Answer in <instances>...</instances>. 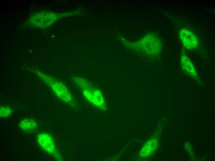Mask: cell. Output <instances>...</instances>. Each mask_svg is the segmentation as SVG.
Wrapping results in <instances>:
<instances>
[{"label": "cell", "mask_w": 215, "mask_h": 161, "mask_svg": "<svg viewBox=\"0 0 215 161\" xmlns=\"http://www.w3.org/2000/svg\"><path fill=\"white\" fill-rule=\"evenodd\" d=\"M142 44L144 49L150 54H154L160 48L159 40L155 36L149 35L145 36L142 40Z\"/></svg>", "instance_id": "cell-1"}, {"label": "cell", "mask_w": 215, "mask_h": 161, "mask_svg": "<svg viewBox=\"0 0 215 161\" xmlns=\"http://www.w3.org/2000/svg\"><path fill=\"white\" fill-rule=\"evenodd\" d=\"M179 37L184 46L188 48H193L197 45V40L195 35L187 29H181Z\"/></svg>", "instance_id": "cell-2"}, {"label": "cell", "mask_w": 215, "mask_h": 161, "mask_svg": "<svg viewBox=\"0 0 215 161\" xmlns=\"http://www.w3.org/2000/svg\"><path fill=\"white\" fill-rule=\"evenodd\" d=\"M38 140L40 145L44 149L50 153L53 152V143L51 137L48 134H40L38 136Z\"/></svg>", "instance_id": "cell-3"}, {"label": "cell", "mask_w": 215, "mask_h": 161, "mask_svg": "<svg viewBox=\"0 0 215 161\" xmlns=\"http://www.w3.org/2000/svg\"><path fill=\"white\" fill-rule=\"evenodd\" d=\"M181 63L183 68L192 75H194L196 72L193 65L189 59L185 56H182Z\"/></svg>", "instance_id": "cell-4"}, {"label": "cell", "mask_w": 215, "mask_h": 161, "mask_svg": "<svg viewBox=\"0 0 215 161\" xmlns=\"http://www.w3.org/2000/svg\"><path fill=\"white\" fill-rule=\"evenodd\" d=\"M20 126L23 129L30 130L36 128V124L33 120L27 119L20 122Z\"/></svg>", "instance_id": "cell-5"}, {"label": "cell", "mask_w": 215, "mask_h": 161, "mask_svg": "<svg viewBox=\"0 0 215 161\" xmlns=\"http://www.w3.org/2000/svg\"><path fill=\"white\" fill-rule=\"evenodd\" d=\"M11 112V110L8 107H2L0 108V116L2 117L8 116Z\"/></svg>", "instance_id": "cell-6"}]
</instances>
